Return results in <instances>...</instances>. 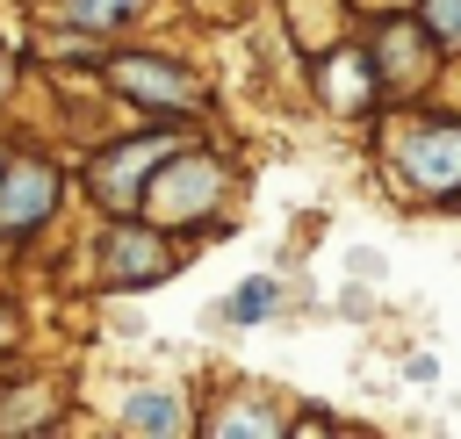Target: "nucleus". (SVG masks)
Listing matches in <instances>:
<instances>
[{
	"instance_id": "20e7f679",
	"label": "nucleus",
	"mask_w": 461,
	"mask_h": 439,
	"mask_svg": "<svg viewBox=\"0 0 461 439\" xmlns=\"http://www.w3.org/2000/svg\"><path fill=\"white\" fill-rule=\"evenodd\" d=\"M173 158V137H130V144H115L101 166H94V194L108 202V209H137L144 202V187H151V173Z\"/></svg>"
},
{
	"instance_id": "9d476101",
	"label": "nucleus",
	"mask_w": 461,
	"mask_h": 439,
	"mask_svg": "<svg viewBox=\"0 0 461 439\" xmlns=\"http://www.w3.org/2000/svg\"><path fill=\"white\" fill-rule=\"evenodd\" d=\"M144 0H58V14L65 22H79V29H115V22H130Z\"/></svg>"
},
{
	"instance_id": "f03ea898",
	"label": "nucleus",
	"mask_w": 461,
	"mask_h": 439,
	"mask_svg": "<svg viewBox=\"0 0 461 439\" xmlns=\"http://www.w3.org/2000/svg\"><path fill=\"white\" fill-rule=\"evenodd\" d=\"M375 72H382V94H418L432 72H439V36L418 22V7L411 14H389L382 29H375Z\"/></svg>"
},
{
	"instance_id": "1a4fd4ad",
	"label": "nucleus",
	"mask_w": 461,
	"mask_h": 439,
	"mask_svg": "<svg viewBox=\"0 0 461 439\" xmlns=\"http://www.w3.org/2000/svg\"><path fill=\"white\" fill-rule=\"evenodd\" d=\"M122 425H130V432H180L187 417H180V396H173V389H144V396H130Z\"/></svg>"
},
{
	"instance_id": "ddd939ff",
	"label": "nucleus",
	"mask_w": 461,
	"mask_h": 439,
	"mask_svg": "<svg viewBox=\"0 0 461 439\" xmlns=\"http://www.w3.org/2000/svg\"><path fill=\"white\" fill-rule=\"evenodd\" d=\"M7 338H14V317H7V309H0V345H7Z\"/></svg>"
},
{
	"instance_id": "6e6552de",
	"label": "nucleus",
	"mask_w": 461,
	"mask_h": 439,
	"mask_svg": "<svg viewBox=\"0 0 461 439\" xmlns=\"http://www.w3.org/2000/svg\"><path fill=\"white\" fill-rule=\"evenodd\" d=\"M166 273H173V252H166L151 230H108V281H115V288L166 281Z\"/></svg>"
},
{
	"instance_id": "7ed1b4c3",
	"label": "nucleus",
	"mask_w": 461,
	"mask_h": 439,
	"mask_svg": "<svg viewBox=\"0 0 461 439\" xmlns=\"http://www.w3.org/2000/svg\"><path fill=\"white\" fill-rule=\"evenodd\" d=\"M144 202H151V216H166V223H194V216H209V209L223 202V166L202 158V151H173V158L151 173Z\"/></svg>"
},
{
	"instance_id": "9b49d317",
	"label": "nucleus",
	"mask_w": 461,
	"mask_h": 439,
	"mask_svg": "<svg viewBox=\"0 0 461 439\" xmlns=\"http://www.w3.org/2000/svg\"><path fill=\"white\" fill-rule=\"evenodd\" d=\"M281 309V288L259 273V281H245L238 295H230V324H259V317H274Z\"/></svg>"
},
{
	"instance_id": "f8f14e48",
	"label": "nucleus",
	"mask_w": 461,
	"mask_h": 439,
	"mask_svg": "<svg viewBox=\"0 0 461 439\" xmlns=\"http://www.w3.org/2000/svg\"><path fill=\"white\" fill-rule=\"evenodd\" d=\"M418 22L439 36V50H461V0H418Z\"/></svg>"
},
{
	"instance_id": "0eeeda50",
	"label": "nucleus",
	"mask_w": 461,
	"mask_h": 439,
	"mask_svg": "<svg viewBox=\"0 0 461 439\" xmlns=\"http://www.w3.org/2000/svg\"><path fill=\"white\" fill-rule=\"evenodd\" d=\"M317 79H324V101H331L339 115H360V108L382 101V72H375L367 50H331V58L317 65Z\"/></svg>"
},
{
	"instance_id": "f257e3e1",
	"label": "nucleus",
	"mask_w": 461,
	"mask_h": 439,
	"mask_svg": "<svg viewBox=\"0 0 461 439\" xmlns=\"http://www.w3.org/2000/svg\"><path fill=\"white\" fill-rule=\"evenodd\" d=\"M389 173L411 202H461V115H396L389 130Z\"/></svg>"
},
{
	"instance_id": "423d86ee",
	"label": "nucleus",
	"mask_w": 461,
	"mask_h": 439,
	"mask_svg": "<svg viewBox=\"0 0 461 439\" xmlns=\"http://www.w3.org/2000/svg\"><path fill=\"white\" fill-rule=\"evenodd\" d=\"M58 209V173L50 166H14L7 180H0V230H36L43 216Z\"/></svg>"
},
{
	"instance_id": "4468645a",
	"label": "nucleus",
	"mask_w": 461,
	"mask_h": 439,
	"mask_svg": "<svg viewBox=\"0 0 461 439\" xmlns=\"http://www.w3.org/2000/svg\"><path fill=\"white\" fill-rule=\"evenodd\" d=\"M0 86H7V58H0Z\"/></svg>"
},
{
	"instance_id": "39448f33",
	"label": "nucleus",
	"mask_w": 461,
	"mask_h": 439,
	"mask_svg": "<svg viewBox=\"0 0 461 439\" xmlns=\"http://www.w3.org/2000/svg\"><path fill=\"white\" fill-rule=\"evenodd\" d=\"M108 72H115V86H122L130 101H151V108H202V86H194L180 65H166V58H115Z\"/></svg>"
}]
</instances>
